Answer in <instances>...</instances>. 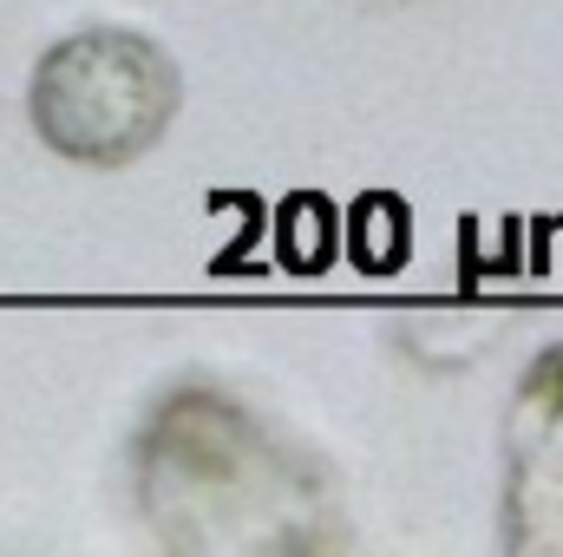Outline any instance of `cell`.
<instances>
[{"label":"cell","instance_id":"obj_1","mask_svg":"<svg viewBox=\"0 0 563 557\" xmlns=\"http://www.w3.org/2000/svg\"><path fill=\"white\" fill-rule=\"evenodd\" d=\"M132 479L164 551L308 557L347 545V505L334 479L210 381H177L151 401Z\"/></svg>","mask_w":563,"mask_h":557},{"label":"cell","instance_id":"obj_2","mask_svg":"<svg viewBox=\"0 0 563 557\" xmlns=\"http://www.w3.org/2000/svg\"><path fill=\"white\" fill-rule=\"evenodd\" d=\"M184 106L177 59L139 26H79L53 40L26 79V119L66 164H132Z\"/></svg>","mask_w":563,"mask_h":557},{"label":"cell","instance_id":"obj_3","mask_svg":"<svg viewBox=\"0 0 563 557\" xmlns=\"http://www.w3.org/2000/svg\"><path fill=\"white\" fill-rule=\"evenodd\" d=\"M505 551L563 557V341L544 348L505 407Z\"/></svg>","mask_w":563,"mask_h":557}]
</instances>
